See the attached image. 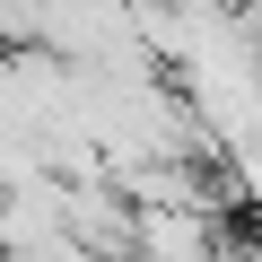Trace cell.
Instances as JSON below:
<instances>
[{
  "label": "cell",
  "instance_id": "6da1fadb",
  "mask_svg": "<svg viewBox=\"0 0 262 262\" xmlns=\"http://www.w3.org/2000/svg\"><path fill=\"white\" fill-rule=\"evenodd\" d=\"M253 245H262V201H253Z\"/></svg>",
  "mask_w": 262,
  "mask_h": 262
}]
</instances>
